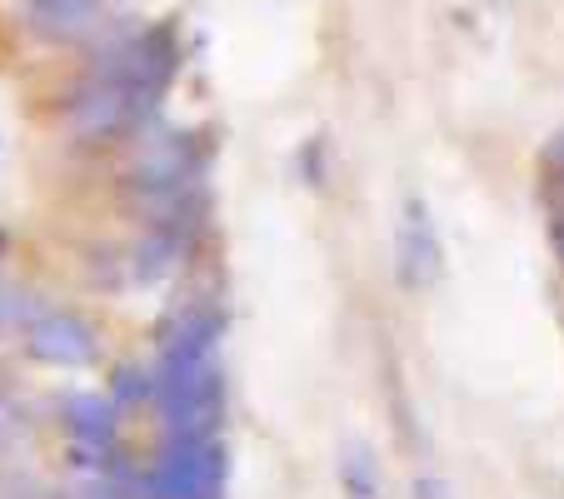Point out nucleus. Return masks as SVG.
<instances>
[{
    "label": "nucleus",
    "instance_id": "1",
    "mask_svg": "<svg viewBox=\"0 0 564 499\" xmlns=\"http://www.w3.org/2000/svg\"><path fill=\"white\" fill-rule=\"evenodd\" d=\"M400 256H405V275L415 280V285L435 275V240H430V225H425V215H420V205L410 210V220H405V240H400Z\"/></svg>",
    "mask_w": 564,
    "mask_h": 499
},
{
    "label": "nucleus",
    "instance_id": "2",
    "mask_svg": "<svg viewBox=\"0 0 564 499\" xmlns=\"http://www.w3.org/2000/svg\"><path fill=\"white\" fill-rule=\"evenodd\" d=\"M340 479H345V499H384V485H380V475H375L370 449H360V445L345 449Z\"/></svg>",
    "mask_w": 564,
    "mask_h": 499
},
{
    "label": "nucleus",
    "instance_id": "3",
    "mask_svg": "<svg viewBox=\"0 0 564 499\" xmlns=\"http://www.w3.org/2000/svg\"><path fill=\"white\" fill-rule=\"evenodd\" d=\"M415 495H420V499H449V489L440 485V479H420V485H415Z\"/></svg>",
    "mask_w": 564,
    "mask_h": 499
},
{
    "label": "nucleus",
    "instance_id": "4",
    "mask_svg": "<svg viewBox=\"0 0 564 499\" xmlns=\"http://www.w3.org/2000/svg\"><path fill=\"white\" fill-rule=\"evenodd\" d=\"M560 250H564V230H560Z\"/></svg>",
    "mask_w": 564,
    "mask_h": 499
}]
</instances>
